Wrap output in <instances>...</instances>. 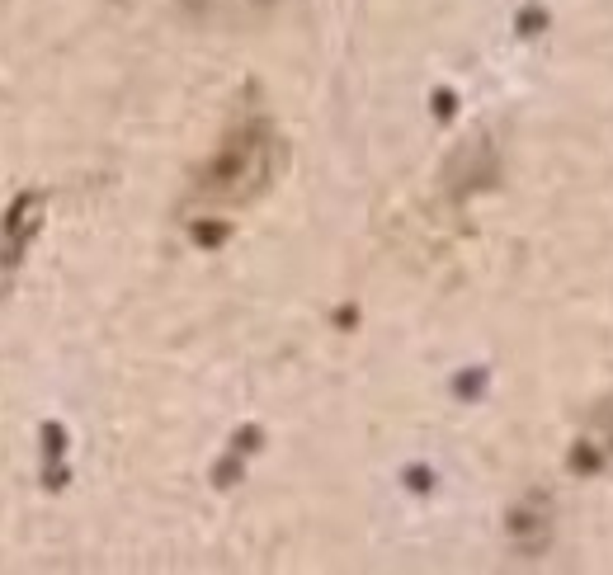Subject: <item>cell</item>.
I'll use <instances>...</instances> for the list:
<instances>
[{"instance_id": "1", "label": "cell", "mask_w": 613, "mask_h": 575, "mask_svg": "<svg viewBox=\"0 0 613 575\" xmlns=\"http://www.w3.org/2000/svg\"><path fill=\"white\" fill-rule=\"evenodd\" d=\"M269 170H274V132L241 128L232 142L222 147V156L208 165L203 189H213V194H222V198H250L269 180Z\"/></svg>"}, {"instance_id": "2", "label": "cell", "mask_w": 613, "mask_h": 575, "mask_svg": "<svg viewBox=\"0 0 613 575\" xmlns=\"http://www.w3.org/2000/svg\"><path fill=\"white\" fill-rule=\"evenodd\" d=\"M38 213H43V194H19L0 217V288L19 269V255L29 246V236L38 231Z\"/></svg>"}]
</instances>
